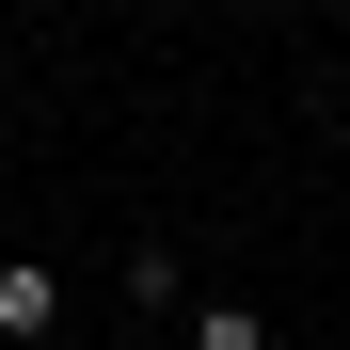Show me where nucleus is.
I'll return each mask as SVG.
<instances>
[{"mask_svg":"<svg viewBox=\"0 0 350 350\" xmlns=\"http://www.w3.org/2000/svg\"><path fill=\"white\" fill-rule=\"evenodd\" d=\"M48 319H64V271L48 255H0V350H32Z\"/></svg>","mask_w":350,"mask_h":350,"instance_id":"f257e3e1","label":"nucleus"},{"mask_svg":"<svg viewBox=\"0 0 350 350\" xmlns=\"http://www.w3.org/2000/svg\"><path fill=\"white\" fill-rule=\"evenodd\" d=\"M191 350H271V319H255V303H207V319H191Z\"/></svg>","mask_w":350,"mask_h":350,"instance_id":"f03ea898","label":"nucleus"}]
</instances>
